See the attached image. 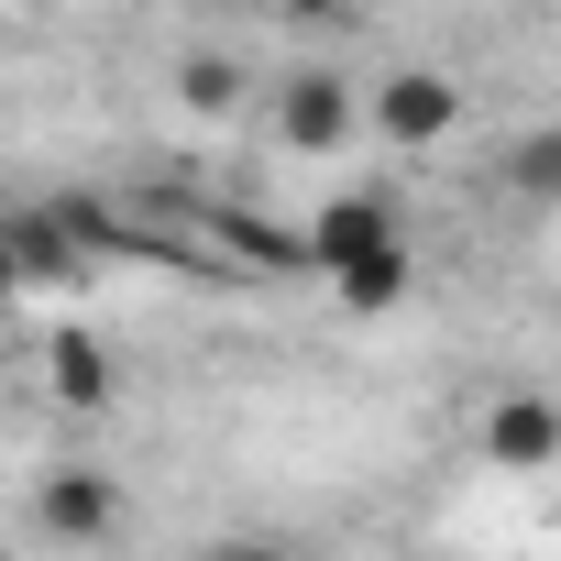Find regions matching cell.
<instances>
[{"instance_id": "8fae6325", "label": "cell", "mask_w": 561, "mask_h": 561, "mask_svg": "<svg viewBox=\"0 0 561 561\" xmlns=\"http://www.w3.org/2000/svg\"><path fill=\"white\" fill-rule=\"evenodd\" d=\"M275 12H298V23H331V12H342V0H275Z\"/></svg>"}, {"instance_id": "9c48e42d", "label": "cell", "mask_w": 561, "mask_h": 561, "mask_svg": "<svg viewBox=\"0 0 561 561\" xmlns=\"http://www.w3.org/2000/svg\"><path fill=\"white\" fill-rule=\"evenodd\" d=\"M176 100H187L198 122H220V111H242V67H231V56H187V67H176Z\"/></svg>"}, {"instance_id": "277c9868", "label": "cell", "mask_w": 561, "mask_h": 561, "mask_svg": "<svg viewBox=\"0 0 561 561\" xmlns=\"http://www.w3.org/2000/svg\"><path fill=\"white\" fill-rule=\"evenodd\" d=\"M34 528H45V539H111V528H122V484L67 462V473L34 484Z\"/></svg>"}, {"instance_id": "3957f363", "label": "cell", "mask_w": 561, "mask_h": 561, "mask_svg": "<svg viewBox=\"0 0 561 561\" xmlns=\"http://www.w3.org/2000/svg\"><path fill=\"white\" fill-rule=\"evenodd\" d=\"M451 122H462V89H451L440 67H397V78L375 89V133H386V144H440Z\"/></svg>"}, {"instance_id": "6da1fadb", "label": "cell", "mask_w": 561, "mask_h": 561, "mask_svg": "<svg viewBox=\"0 0 561 561\" xmlns=\"http://www.w3.org/2000/svg\"><path fill=\"white\" fill-rule=\"evenodd\" d=\"M484 462L495 473H550L561 462V397H539V386H495V408H484Z\"/></svg>"}, {"instance_id": "30bf717a", "label": "cell", "mask_w": 561, "mask_h": 561, "mask_svg": "<svg viewBox=\"0 0 561 561\" xmlns=\"http://www.w3.org/2000/svg\"><path fill=\"white\" fill-rule=\"evenodd\" d=\"M23 298V242H12V220H0V309Z\"/></svg>"}, {"instance_id": "ba28073f", "label": "cell", "mask_w": 561, "mask_h": 561, "mask_svg": "<svg viewBox=\"0 0 561 561\" xmlns=\"http://www.w3.org/2000/svg\"><path fill=\"white\" fill-rule=\"evenodd\" d=\"M331 287H342V309H364V320H375V309H397V298L419 287V264H408V242H375L364 264H342V275H331Z\"/></svg>"}, {"instance_id": "52a82bcc", "label": "cell", "mask_w": 561, "mask_h": 561, "mask_svg": "<svg viewBox=\"0 0 561 561\" xmlns=\"http://www.w3.org/2000/svg\"><path fill=\"white\" fill-rule=\"evenodd\" d=\"M495 176H506L517 209H561V122H528V133L495 154Z\"/></svg>"}, {"instance_id": "8992f818", "label": "cell", "mask_w": 561, "mask_h": 561, "mask_svg": "<svg viewBox=\"0 0 561 561\" xmlns=\"http://www.w3.org/2000/svg\"><path fill=\"white\" fill-rule=\"evenodd\" d=\"M45 386H56V408L100 419V408H111V353H100L89 331H56V342H45Z\"/></svg>"}, {"instance_id": "5b68a950", "label": "cell", "mask_w": 561, "mask_h": 561, "mask_svg": "<svg viewBox=\"0 0 561 561\" xmlns=\"http://www.w3.org/2000/svg\"><path fill=\"white\" fill-rule=\"evenodd\" d=\"M375 242H397V209H386L375 187H353V198H331V209L309 220V264H320V275H342V264H364Z\"/></svg>"}, {"instance_id": "7a4b0ae2", "label": "cell", "mask_w": 561, "mask_h": 561, "mask_svg": "<svg viewBox=\"0 0 561 561\" xmlns=\"http://www.w3.org/2000/svg\"><path fill=\"white\" fill-rule=\"evenodd\" d=\"M353 122H364V100L342 89V78H287L275 89V144H298V154H331V144H353Z\"/></svg>"}]
</instances>
